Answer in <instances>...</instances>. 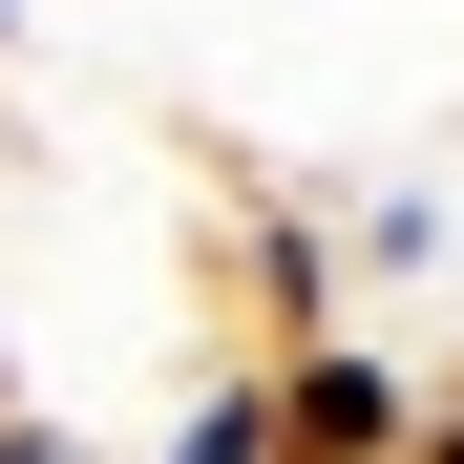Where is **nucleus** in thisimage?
Wrapping results in <instances>:
<instances>
[{
  "label": "nucleus",
  "instance_id": "7ed1b4c3",
  "mask_svg": "<svg viewBox=\"0 0 464 464\" xmlns=\"http://www.w3.org/2000/svg\"><path fill=\"white\" fill-rule=\"evenodd\" d=\"M0 464H106V443L63 422V401H0Z\"/></svg>",
  "mask_w": 464,
  "mask_h": 464
},
{
  "label": "nucleus",
  "instance_id": "f03ea898",
  "mask_svg": "<svg viewBox=\"0 0 464 464\" xmlns=\"http://www.w3.org/2000/svg\"><path fill=\"white\" fill-rule=\"evenodd\" d=\"M148 464H275V380H254V359H211L190 401H169V443H148Z\"/></svg>",
  "mask_w": 464,
  "mask_h": 464
},
{
  "label": "nucleus",
  "instance_id": "423d86ee",
  "mask_svg": "<svg viewBox=\"0 0 464 464\" xmlns=\"http://www.w3.org/2000/svg\"><path fill=\"white\" fill-rule=\"evenodd\" d=\"M0 401H22V359H0Z\"/></svg>",
  "mask_w": 464,
  "mask_h": 464
},
{
  "label": "nucleus",
  "instance_id": "20e7f679",
  "mask_svg": "<svg viewBox=\"0 0 464 464\" xmlns=\"http://www.w3.org/2000/svg\"><path fill=\"white\" fill-rule=\"evenodd\" d=\"M401 464H464V359L422 380V443H401Z\"/></svg>",
  "mask_w": 464,
  "mask_h": 464
},
{
  "label": "nucleus",
  "instance_id": "39448f33",
  "mask_svg": "<svg viewBox=\"0 0 464 464\" xmlns=\"http://www.w3.org/2000/svg\"><path fill=\"white\" fill-rule=\"evenodd\" d=\"M0 85H22V0H0Z\"/></svg>",
  "mask_w": 464,
  "mask_h": 464
},
{
  "label": "nucleus",
  "instance_id": "f257e3e1",
  "mask_svg": "<svg viewBox=\"0 0 464 464\" xmlns=\"http://www.w3.org/2000/svg\"><path fill=\"white\" fill-rule=\"evenodd\" d=\"M254 380H275V464H401L422 443V359L401 338H295Z\"/></svg>",
  "mask_w": 464,
  "mask_h": 464
}]
</instances>
